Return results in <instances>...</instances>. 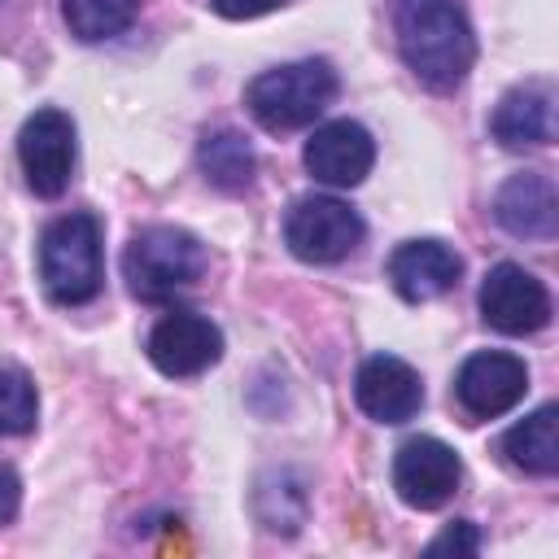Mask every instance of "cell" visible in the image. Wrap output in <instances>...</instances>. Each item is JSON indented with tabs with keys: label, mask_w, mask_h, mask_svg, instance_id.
Instances as JSON below:
<instances>
[{
	"label": "cell",
	"mask_w": 559,
	"mask_h": 559,
	"mask_svg": "<svg viewBox=\"0 0 559 559\" xmlns=\"http://www.w3.org/2000/svg\"><path fill=\"white\" fill-rule=\"evenodd\" d=\"M301 162L328 188H358L376 166V140L362 122L336 118V122H323L310 131Z\"/></svg>",
	"instance_id": "8fae6325"
},
{
	"label": "cell",
	"mask_w": 559,
	"mask_h": 559,
	"mask_svg": "<svg viewBox=\"0 0 559 559\" xmlns=\"http://www.w3.org/2000/svg\"><path fill=\"white\" fill-rule=\"evenodd\" d=\"M197 162H201V175L218 188V192H245L258 175V157H253V144L223 127V131H205L201 135V148H197Z\"/></svg>",
	"instance_id": "e0dca14e"
},
{
	"label": "cell",
	"mask_w": 559,
	"mask_h": 559,
	"mask_svg": "<svg viewBox=\"0 0 559 559\" xmlns=\"http://www.w3.org/2000/svg\"><path fill=\"white\" fill-rule=\"evenodd\" d=\"M463 480L459 454L437 437H411L393 454V489L415 511H437L454 498Z\"/></svg>",
	"instance_id": "ba28073f"
},
{
	"label": "cell",
	"mask_w": 559,
	"mask_h": 559,
	"mask_svg": "<svg viewBox=\"0 0 559 559\" xmlns=\"http://www.w3.org/2000/svg\"><path fill=\"white\" fill-rule=\"evenodd\" d=\"M489 131L502 148H533V144H550L555 140V92L546 83H524L511 87L493 118Z\"/></svg>",
	"instance_id": "9a60e30c"
},
{
	"label": "cell",
	"mask_w": 559,
	"mask_h": 559,
	"mask_svg": "<svg viewBox=\"0 0 559 559\" xmlns=\"http://www.w3.org/2000/svg\"><path fill=\"white\" fill-rule=\"evenodd\" d=\"M493 218L502 231L520 240H550L559 227V197L555 179L546 170H520L511 175L493 197Z\"/></svg>",
	"instance_id": "5bb4252c"
},
{
	"label": "cell",
	"mask_w": 559,
	"mask_h": 559,
	"mask_svg": "<svg viewBox=\"0 0 559 559\" xmlns=\"http://www.w3.org/2000/svg\"><path fill=\"white\" fill-rule=\"evenodd\" d=\"M39 280L57 306H83L100 293V223L96 214H61L39 236Z\"/></svg>",
	"instance_id": "277c9868"
},
{
	"label": "cell",
	"mask_w": 559,
	"mask_h": 559,
	"mask_svg": "<svg viewBox=\"0 0 559 559\" xmlns=\"http://www.w3.org/2000/svg\"><path fill=\"white\" fill-rule=\"evenodd\" d=\"M367 227L358 218V210L341 197H297L293 210L284 214V240L293 249V258L310 262V266H328L349 258L362 245Z\"/></svg>",
	"instance_id": "5b68a950"
},
{
	"label": "cell",
	"mask_w": 559,
	"mask_h": 559,
	"mask_svg": "<svg viewBox=\"0 0 559 559\" xmlns=\"http://www.w3.org/2000/svg\"><path fill=\"white\" fill-rule=\"evenodd\" d=\"M144 0H61V17L70 26L74 39L83 44H105L114 35H122Z\"/></svg>",
	"instance_id": "ac0fdd59"
},
{
	"label": "cell",
	"mask_w": 559,
	"mask_h": 559,
	"mask_svg": "<svg viewBox=\"0 0 559 559\" xmlns=\"http://www.w3.org/2000/svg\"><path fill=\"white\" fill-rule=\"evenodd\" d=\"M524 393H528V367H524V358H515L507 349H480V354L463 358V367L454 376V402L472 419L507 415Z\"/></svg>",
	"instance_id": "30bf717a"
},
{
	"label": "cell",
	"mask_w": 559,
	"mask_h": 559,
	"mask_svg": "<svg viewBox=\"0 0 559 559\" xmlns=\"http://www.w3.org/2000/svg\"><path fill=\"white\" fill-rule=\"evenodd\" d=\"M205 275V245L170 223L140 227L122 253V280L140 301H170Z\"/></svg>",
	"instance_id": "7a4b0ae2"
},
{
	"label": "cell",
	"mask_w": 559,
	"mask_h": 559,
	"mask_svg": "<svg viewBox=\"0 0 559 559\" xmlns=\"http://www.w3.org/2000/svg\"><path fill=\"white\" fill-rule=\"evenodd\" d=\"M39 419V393L22 367H0V437H26Z\"/></svg>",
	"instance_id": "d6986e66"
},
{
	"label": "cell",
	"mask_w": 559,
	"mask_h": 559,
	"mask_svg": "<svg viewBox=\"0 0 559 559\" xmlns=\"http://www.w3.org/2000/svg\"><path fill=\"white\" fill-rule=\"evenodd\" d=\"M354 397L376 424H406L424 406V380L406 358L371 354L354 376Z\"/></svg>",
	"instance_id": "7c38bea8"
},
{
	"label": "cell",
	"mask_w": 559,
	"mask_h": 559,
	"mask_svg": "<svg viewBox=\"0 0 559 559\" xmlns=\"http://www.w3.org/2000/svg\"><path fill=\"white\" fill-rule=\"evenodd\" d=\"M463 275V258L445 240H402L389 253V284L397 288L402 301H437L445 297Z\"/></svg>",
	"instance_id": "4fadbf2b"
},
{
	"label": "cell",
	"mask_w": 559,
	"mask_h": 559,
	"mask_svg": "<svg viewBox=\"0 0 559 559\" xmlns=\"http://www.w3.org/2000/svg\"><path fill=\"white\" fill-rule=\"evenodd\" d=\"M284 0H210V9L218 17H231V22H245V17H262L271 9H280Z\"/></svg>",
	"instance_id": "7402d4cb"
},
{
	"label": "cell",
	"mask_w": 559,
	"mask_h": 559,
	"mask_svg": "<svg viewBox=\"0 0 559 559\" xmlns=\"http://www.w3.org/2000/svg\"><path fill=\"white\" fill-rule=\"evenodd\" d=\"M480 314L502 336H528L550 323V293L520 262H498L480 284Z\"/></svg>",
	"instance_id": "52a82bcc"
},
{
	"label": "cell",
	"mask_w": 559,
	"mask_h": 559,
	"mask_svg": "<svg viewBox=\"0 0 559 559\" xmlns=\"http://www.w3.org/2000/svg\"><path fill=\"white\" fill-rule=\"evenodd\" d=\"M332 100H336V70L323 57L271 66L245 87V105L266 131L310 127Z\"/></svg>",
	"instance_id": "3957f363"
},
{
	"label": "cell",
	"mask_w": 559,
	"mask_h": 559,
	"mask_svg": "<svg viewBox=\"0 0 559 559\" xmlns=\"http://www.w3.org/2000/svg\"><path fill=\"white\" fill-rule=\"evenodd\" d=\"M74 122L61 109H35L17 131V162L35 197H61L74 179Z\"/></svg>",
	"instance_id": "8992f818"
},
{
	"label": "cell",
	"mask_w": 559,
	"mask_h": 559,
	"mask_svg": "<svg viewBox=\"0 0 559 559\" xmlns=\"http://www.w3.org/2000/svg\"><path fill=\"white\" fill-rule=\"evenodd\" d=\"M445 550H454V555H476V550H480L476 528H472L467 520H454L441 537H432V542H428V555H445Z\"/></svg>",
	"instance_id": "ffe728a7"
},
{
	"label": "cell",
	"mask_w": 559,
	"mask_h": 559,
	"mask_svg": "<svg viewBox=\"0 0 559 559\" xmlns=\"http://www.w3.org/2000/svg\"><path fill=\"white\" fill-rule=\"evenodd\" d=\"M502 454L533 476H555L559 472V406L546 402L533 415H524L520 424L507 428L502 437Z\"/></svg>",
	"instance_id": "2e32d148"
},
{
	"label": "cell",
	"mask_w": 559,
	"mask_h": 559,
	"mask_svg": "<svg viewBox=\"0 0 559 559\" xmlns=\"http://www.w3.org/2000/svg\"><path fill=\"white\" fill-rule=\"evenodd\" d=\"M17 507H22V476L9 463H0V528L13 524Z\"/></svg>",
	"instance_id": "44dd1931"
},
{
	"label": "cell",
	"mask_w": 559,
	"mask_h": 559,
	"mask_svg": "<svg viewBox=\"0 0 559 559\" xmlns=\"http://www.w3.org/2000/svg\"><path fill=\"white\" fill-rule=\"evenodd\" d=\"M393 31L406 70L424 87L454 92L467 79L476 61V35L463 0H397Z\"/></svg>",
	"instance_id": "6da1fadb"
},
{
	"label": "cell",
	"mask_w": 559,
	"mask_h": 559,
	"mask_svg": "<svg viewBox=\"0 0 559 559\" xmlns=\"http://www.w3.org/2000/svg\"><path fill=\"white\" fill-rule=\"evenodd\" d=\"M223 358V332L197 310H166L148 332V362L162 376L188 380Z\"/></svg>",
	"instance_id": "9c48e42d"
}]
</instances>
